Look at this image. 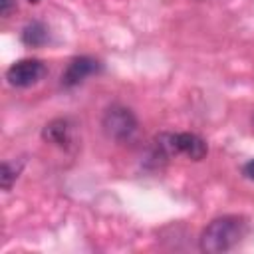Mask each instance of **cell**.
Returning <instances> with one entry per match:
<instances>
[{
  "mask_svg": "<svg viewBox=\"0 0 254 254\" xmlns=\"http://www.w3.org/2000/svg\"><path fill=\"white\" fill-rule=\"evenodd\" d=\"M246 232H248L246 218L238 214H224V216L212 218L202 228L200 238H198V248L206 254L228 252L242 242Z\"/></svg>",
  "mask_w": 254,
  "mask_h": 254,
  "instance_id": "6da1fadb",
  "label": "cell"
},
{
  "mask_svg": "<svg viewBox=\"0 0 254 254\" xmlns=\"http://www.w3.org/2000/svg\"><path fill=\"white\" fill-rule=\"evenodd\" d=\"M179 155H185L190 161H202L208 155V145L196 133H161L153 139L149 159L157 165Z\"/></svg>",
  "mask_w": 254,
  "mask_h": 254,
  "instance_id": "7a4b0ae2",
  "label": "cell"
},
{
  "mask_svg": "<svg viewBox=\"0 0 254 254\" xmlns=\"http://www.w3.org/2000/svg\"><path fill=\"white\" fill-rule=\"evenodd\" d=\"M137 127H139V121L135 113L121 103H113L103 111L101 131L111 141H117V143L129 141L137 133Z\"/></svg>",
  "mask_w": 254,
  "mask_h": 254,
  "instance_id": "3957f363",
  "label": "cell"
},
{
  "mask_svg": "<svg viewBox=\"0 0 254 254\" xmlns=\"http://www.w3.org/2000/svg\"><path fill=\"white\" fill-rule=\"evenodd\" d=\"M46 65L42 60L36 58H24L14 62L8 69H6V81L12 87H30L34 83H38L44 75H46Z\"/></svg>",
  "mask_w": 254,
  "mask_h": 254,
  "instance_id": "277c9868",
  "label": "cell"
},
{
  "mask_svg": "<svg viewBox=\"0 0 254 254\" xmlns=\"http://www.w3.org/2000/svg\"><path fill=\"white\" fill-rule=\"evenodd\" d=\"M103 69L101 62L91 58V56H75L67 62L65 69L62 71V77H60V85L64 89H73L75 85L83 83L85 77L89 75H95Z\"/></svg>",
  "mask_w": 254,
  "mask_h": 254,
  "instance_id": "5b68a950",
  "label": "cell"
},
{
  "mask_svg": "<svg viewBox=\"0 0 254 254\" xmlns=\"http://www.w3.org/2000/svg\"><path fill=\"white\" fill-rule=\"evenodd\" d=\"M42 139L60 147V149H69L71 143H73V123H71V119H67V117L52 119L50 123L44 125Z\"/></svg>",
  "mask_w": 254,
  "mask_h": 254,
  "instance_id": "8992f818",
  "label": "cell"
},
{
  "mask_svg": "<svg viewBox=\"0 0 254 254\" xmlns=\"http://www.w3.org/2000/svg\"><path fill=\"white\" fill-rule=\"evenodd\" d=\"M20 40L28 48H42L50 42V28L40 20H32L22 28Z\"/></svg>",
  "mask_w": 254,
  "mask_h": 254,
  "instance_id": "52a82bcc",
  "label": "cell"
},
{
  "mask_svg": "<svg viewBox=\"0 0 254 254\" xmlns=\"http://www.w3.org/2000/svg\"><path fill=\"white\" fill-rule=\"evenodd\" d=\"M24 159H14V161H4L2 163V175H0V179H2V189L4 190H10L12 189V185H14V181L20 177V171L24 169Z\"/></svg>",
  "mask_w": 254,
  "mask_h": 254,
  "instance_id": "ba28073f",
  "label": "cell"
},
{
  "mask_svg": "<svg viewBox=\"0 0 254 254\" xmlns=\"http://www.w3.org/2000/svg\"><path fill=\"white\" fill-rule=\"evenodd\" d=\"M14 6H16L14 0H2V6H0V14H2V18H8L10 12L14 10Z\"/></svg>",
  "mask_w": 254,
  "mask_h": 254,
  "instance_id": "9c48e42d",
  "label": "cell"
},
{
  "mask_svg": "<svg viewBox=\"0 0 254 254\" xmlns=\"http://www.w3.org/2000/svg\"><path fill=\"white\" fill-rule=\"evenodd\" d=\"M242 175H244L248 181H254V159H250L248 163H244V167H242Z\"/></svg>",
  "mask_w": 254,
  "mask_h": 254,
  "instance_id": "30bf717a",
  "label": "cell"
},
{
  "mask_svg": "<svg viewBox=\"0 0 254 254\" xmlns=\"http://www.w3.org/2000/svg\"><path fill=\"white\" fill-rule=\"evenodd\" d=\"M28 2H30V4H36V2H40V0H28Z\"/></svg>",
  "mask_w": 254,
  "mask_h": 254,
  "instance_id": "8fae6325",
  "label": "cell"
}]
</instances>
